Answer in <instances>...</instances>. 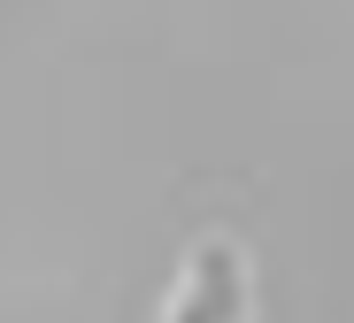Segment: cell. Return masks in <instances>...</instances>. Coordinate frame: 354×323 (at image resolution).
<instances>
[{
	"label": "cell",
	"instance_id": "obj_1",
	"mask_svg": "<svg viewBox=\"0 0 354 323\" xmlns=\"http://www.w3.org/2000/svg\"><path fill=\"white\" fill-rule=\"evenodd\" d=\"M162 323H254V270L247 246L208 231L185 262H177V285L162 300Z\"/></svg>",
	"mask_w": 354,
	"mask_h": 323
}]
</instances>
